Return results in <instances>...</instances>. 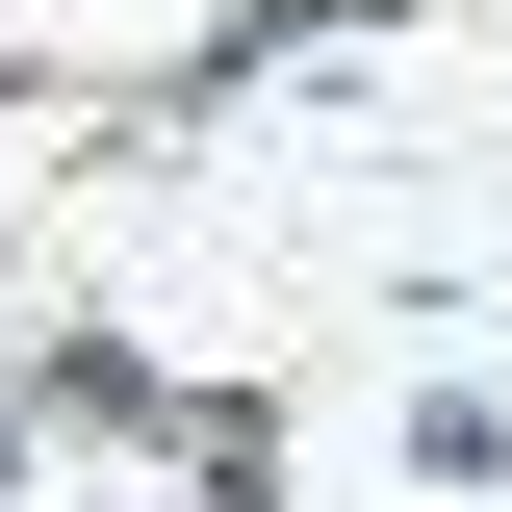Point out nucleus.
Returning a JSON list of instances; mask_svg holds the SVG:
<instances>
[{
	"mask_svg": "<svg viewBox=\"0 0 512 512\" xmlns=\"http://www.w3.org/2000/svg\"><path fill=\"white\" fill-rule=\"evenodd\" d=\"M410 26H436V0H231V26H180L154 77H77V103H103V154H180L256 77H359V52H410Z\"/></svg>",
	"mask_w": 512,
	"mask_h": 512,
	"instance_id": "obj_1",
	"label": "nucleus"
},
{
	"mask_svg": "<svg viewBox=\"0 0 512 512\" xmlns=\"http://www.w3.org/2000/svg\"><path fill=\"white\" fill-rule=\"evenodd\" d=\"M0 359H26V410H52L77 461H154V384H180L154 333H103V308H0Z\"/></svg>",
	"mask_w": 512,
	"mask_h": 512,
	"instance_id": "obj_2",
	"label": "nucleus"
},
{
	"mask_svg": "<svg viewBox=\"0 0 512 512\" xmlns=\"http://www.w3.org/2000/svg\"><path fill=\"white\" fill-rule=\"evenodd\" d=\"M154 487L180 512H282L308 487V410H282V384H154Z\"/></svg>",
	"mask_w": 512,
	"mask_h": 512,
	"instance_id": "obj_3",
	"label": "nucleus"
},
{
	"mask_svg": "<svg viewBox=\"0 0 512 512\" xmlns=\"http://www.w3.org/2000/svg\"><path fill=\"white\" fill-rule=\"evenodd\" d=\"M384 461H410L436 512H487V487H512V384H487V359H436L410 410H384Z\"/></svg>",
	"mask_w": 512,
	"mask_h": 512,
	"instance_id": "obj_4",
	"label": "nucleus"
},
{
	"mask_svg": "<svg viewBox=\"0 0 512 512\" xmlns=\"http://www.w3.org/2000/svg\"><path fill=\"white\" fill-rule=\"evenodd\" d=\"M26 487H52V410H26V359H0V512H26Z\"/></svg>",
	"mask_w": 512,
	"mask_h": 512,
	"instance_id": "obj_5",
	"label": "nucleus"
},
{
	"mask_svg": "<svg viewBox=\"0 0 512 512\" xmlns=\"http://www.w3.org/2000/svg\"><path fill=\"white\" fill-rule=\"evenodd\" d=\"M487 512H512V487H487Z\"/></svg>",
	"mask_w": 512,
	"mask_h": 512,
	"instance_id": "obj_6",
	"label": "nucleus"
}]
</instances>
